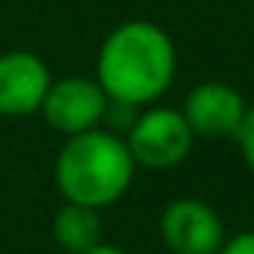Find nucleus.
I'll use <instances>...</instances> for the list:
<instances>
[{
    "mask_svg": "<svg viewBox=\"0 0 254 254\" xmlns=\"http://www.w3.org/2000/svg\"><path fill=\"white\" fill-rule=\"evenodd\" d=\"M126 144L138 168L171 171L189 159L194 147V132L180 108L147 105L126 129Z\"/></svg>",
    "mask_w": 254,
    "mask_h": 254,
    "instance_id": "7ed1b4c3",
    "label": "nucleus"
},
{
    "mask_svg": "<svg viewBox=\"0 0 254 254\" xmlns=\"http://www.w3.org/2000/svg\"><path fill=\"white\" fill-rule=\"evenodd\" d=\"M48 63L24 48L0 54V117H30L42 108L51 87Z\"/></svg>",
    "mask_w": 254,
    "mask_h": 254,
    "instance_id": "0eeeda50",
    "label": "nucleus"
},
{
    "mask_svg": "<svg viewBox=\"0 0 254 254\" xmlns=\"http://www.w3.org/2000/svg\"><path fill=\"white\" fill-rule=\"evenodd\" d=\"M236 144H239V153H242L245 168H248L251 177H254V102L245 108V117H242L239 132H236Z\"/></svg>",
    "mask_w": 254,
    "mask_h": 254,
    "instance_id": "1a4fd4ad",
    "label": "nucleus"
},
{
    "mask_svg": "<svg viewBox=\"0 0 254 254\" xmlns=\"http://www.w3.org/2000/svg\"><path fill=\"white\" fill-rule=\"evenodd\" d=\"M177 78V45L165 27L147 18L117 24L99 54L96 81L111 102L147 108L156 105Z\"/></svg>",
    "mask_w": 254,
    "mask_h": 254,
    "instance_id": "f257e3e1",
    "label": "nucleus"
},
{
    "mask_svg": "<svg viewBox=\"0 0 254 254\" xmlns=\"http://www.w3.org/2000/svg\"><path fill=\"white\" fill-rule=\"evenodd\" d=\"M87 254H126V251H123V248H117V245H111V242H105V239H102V242H99V245H96V248H90V251H87Z\"/></svg>",
    "mask_w": 254,
    "mask_h": 254,
    "instance_id": "9b49d317",
    "label": "nucleus"
},
{
    "mask_svg": "<svg viewBox=\"0 0 254 254\" xmlns=\"http://www.w3.org/2000/svg\"><path fill=\"white\" fill-rule=\"evenodd\" d=\"M218 254H254V230H242L224 239Z\"/></svg>",
    "mask_w": 254,
    "mask_h": 254,
    "instance_id": "9d476101",
    "label": "nucleus"
},
{
    "mask_svg": "<svg viewBox=\"0 0 254 254\" xmlns=\"http://www.w3.org/2000/svg\"><path fill=\"white\" fill-rule=\"evenodd\" d=\"M245 96L227 81H203L186 93L183 117L191 126L194 138H236L245 117Z\"/></svg>",
    "mask_w": 254,
    "mask_h": 254,
    "instance_id": "423d86ee",
    "label": "nucleus"
},
{
    "mask_svg": "<svg viewBox=\"0 0 254 254\" xmlns=\"http://www.w3.org/2000/svg\"><path fill=\"white\" fill-rule=\"evenodd\" d=\"M162 242L171 254H218L227 233L215 206L197 197H177L159 218Z\"/></svg>",
    "mask_w": 254,
    "mask_h": 254,
    "instance_id": "39448f33",
    "label": "nucleus"
},
{
    "mask_svg": "<svg viewBox=\"0 0 254 254\" xmlns=\"http://www.w3.org/2000/svg\"><path fill=\"white\" fill-rule=\"evenodd\" d=\"M108 93L102 90V84L87 75H72V78H57L51 81L45 102L39 108V114L45 117V123L60 135H81L90 129H99L108 117Z\"/></svg>",
    "mask_w": 254,
    "mask_h": 254,
    "instance_id": "20e7f679",
    "label": "nucleus"
},
{
    "mask_svg": "<svg viewBox=\"0 0 254 254\" xmlns=\"http://www.w3.org/2000/svg\"><path fill=\"white\" fill-rule=\"evenodd\" d=\"M138 174L126 138L114 129L69 135L54 162V183L63 200L105 209L126 197Z\"/></svg>",
    "mask_w": 254,
    "mask_h": 254,
    "instance_id": "f03ea898",
    "label": "nucleus"
},
{
    "mask_svg": "<svg viewBox=\"0 0 254 254\" xmlns=\"http://www.w3.org/2000/svg\"><path fill=\"white\" fill-rule=\"evenodd\" d=\"M99 212L102 209L63 200V206L54 212V221H51L57 245L66 254H87L90 248H96L102 242V233H105Z\"/></svg>",
    "mask_w": 254,
    "mask_h": 254,
    "instance_id": "6e6552de",
    "label": "nucleus"
}]
</instances>
